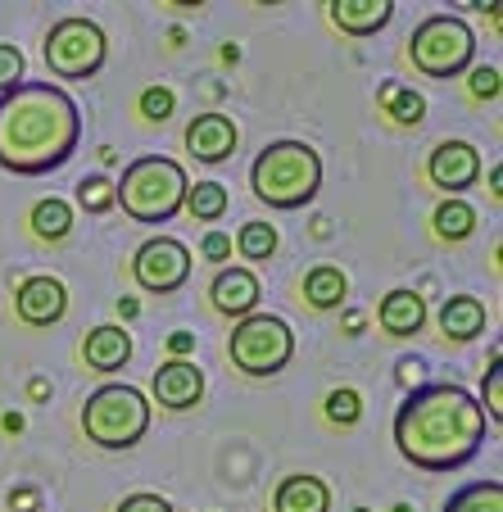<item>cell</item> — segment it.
Returning <instances> with one entry per match:
<instances>
[{
	"label": "cell",
	"mask_w": 503,
	"mask_h": 512,
	"mask_svg": "<svg viewBox=\"0 0 503 512\" xmlns=\"http://www.w3.org/2000/svg\"><path fill=\"white\" fill-rule=\"evenodd\" d=\"M78 204H82L87 213L114 209V186H109L105 177H82V182H78Z\"/></svg>",
	"instance_id": "83f0119b"
},
{
	"label": "cell",
	"mask_w": 503,
	"mask_h": 512,
	"mask_svg": "<svg viewBox=\"0 0 503 512\" xmlns=\"http://www.w3.org/2000/svg\"><path fill=\"white\" fill-rule=\"evenodd\" d=\"M327 10L345 37H372L395 19V0H331Z\"/></svg>",
	"instance_id": "9a60e30c"
},
{
	"label": "cell",
	"mask_w": 503,
	"mask_h": 512,
	"mask_svg": "<svg viewBox=\"0 0 503 512\" xmlns=\"http://www.w3.org/2000/svg\"><path fill=\"white\" fill-rule=\"evenodd\" d=\"M445 512H503V485L499 481H472L449 494Z\"/></svg>",
	"instance_id": "7402d4cb"
},
{
	"label": "cell",
	"mask_w": 503,
	"mask_h": 512,
	"mask_svg": "<svg viewBox=\"0 0 503 512\" xmlns=\"http://www.w3.org/2000/svg\"><path fill=\"white\" fill-rule=\"evenodd\" d=\"M377 322H381V331H386V336H395V340L417 336V331L426 327L422 295H417V290H390L386 300H381V309H377Z\"/></svg>",
	"instance_id": "e0dca14e"
},
{
	"label": "cell",
	"mask_w": 503,
	"mask_h": 512,
	"mask_svg": "<svg viewBox=\"0 0 503 512\" xmlns=\"http://www.w3.org/2000/svg\"><path fill=\"white\" fill-rule=\"evenodd\" d=\"M132 277L150 295H173L191 281V250L173 236H150L132 259Z\"/></svg>",
	"instance_id": "9c48e42d"
},
{
	"label": "cell",
	"mask_w": 503,
	"mask_h": 512,
	"mask_svg": "<svg viewBox=\"0 0 503 512\" xmlns=\"http://www.w3.org/2000/svg\"><path fill=\"white\" fill-rule=\"evenodd\" d=\"M481 413H490V422H503V368L499 358L490 363V372H485V404Z\"/></svg>",
	"instance_id": "4dcf8cb0"
},
{
	"label": "cell",
	"mask_w": 503,
	"mask_h": 512,
	"mask_svg": "<svg viewBox=\"0 0 503 512\" xmlns=\"http://www.w3.org/2000/svg\"><path fill=\"white\" fill-rule=\"evenodd\" d=\"M182 209H191V218H200V223H218L227 213V186L218 182H195L191 191H186V204Z\"/></svg>",
	"instance_id": "cb8c5ba5"
},
{
	"label": "cell",
	"mask_w": 503,
	"mask_h": 512,
	"mask_svg": "<svg viewBox=\"0 0 503 512\" xmlns=\"http://www.w3.org/2000/svg\"><path fill=\"white\" fill-rule=\"evenodd\" d=\"M114 512H173V503L164 494H127Z\"/></svg>",
	"instance_id": "d6a6232c"
},
{
	"label": "cell",
	"mask_w": 503,
	"mask_h": 512,
	"mask_svg": "<svg viewBox=\"0 0 503 512\" xmlns=\"http://www.w3.org/2000/svg\"><path fill=\"white\" fill-rule=\"evenodd\" d=\"M23 82V50L10 46V41H0V96L14 91Z\"/></svg>",
	"instance_id": "f546056e"
},
{
	"label": "cell",
	"mask_w": 503,
	"mask_h": 512,
	"mask_svg": "<svg viewBox=\"0 0 503 512\" xmlns=\"http://www.w3.org/2000/svg\"><path fill=\"white\" fill-rule=\"evenodd\" d=\"M150 390H155L159 408H168V413H186V408H195L204 399V372L195 368L191 358H168V363H159Z\"/></svg>",
	"instance_id": "8fae6325"
},
{
	"label": "cell",
	"mask_w": 503,
	"mask_h": 512,
	"mask_svg": "<svg viewBox=\"0 0 503 512\" xmlns=\"http://www.w3.org/2000/svg\"><path fill=\"white\" fill-rule=\"evenodd\" d=\"M14 309L28 327H55L59 318L68 313V290L59 277H28L14 295Z\"/></svg>",
	"instance_id": "7c38bea8"
},
{
	"label": "cell",
	"mask_w": 503,
	"mask_h": 512,
	"mask_svg": "<svg viewBox=\"0 0 503 512\" xmlns=\"http://www.w3.org/2000/svg\"><path fill=\"white\" fill-rule=\"evenodd\" d=\"M272 512H331L327 481H318V476H309V472L286 476V481L277 485V494H272Z\"/></svg>",
	"instance_id": "ac0fdd59"
},
{
	"label": "cell",
	"mask_w": 503,
	"mask_h": 512,
	"mask_svg": "<svg viewBox=\"0 0 503 512\" xmlns=\"http://www.w3.org/2000/svg\"><path fill=\"white\" fill-rule=\"evenodd\" d=\"M191 349H195L191 331H173V336H168V354L173 358H191Z\"/></svg>",
	"instance_id": "e575fe53"
},
{
	"label": "cell",
	"mask_w": 503,
	"mask_h": 512,
	"mask_svg": "<svg viewBox=\"0 0 503 512\" xmlns=\"http://www.w3.org/2000/svg\"><path fill=\"white\" fill-rule=\"evenodd\" d=\"M227 358L245 377H277L295 358V336L272 313H250V318L236 322L232 340H227Z\"/></svg>",
	"instance_id": "52a82bcc"
},
{
	"label": "cell",
	"mask_w": 503,
	"mask_h": 512,
	"mask_svg": "<svg viewBox=\"0 0 503 512\" xmlns=\"http://www.w3.org/2000/svg\"><path fill=\"white\" fill-rule=\"evenodd\" d=\"M395 445L422 472H454L485 445V413L463 386H422L399 404Z\"/></svg>",
	"instance_id": "7a4b0ae2"
},
{
	"label": "cell",
	"mask_w": 503,
	"mask_h": 512,
	"mask_svg": "<svg viewBox=\"0 0 503 512\" xmlns=\"http://www.w3.org/2000/svg\"><path fill=\"white\" fill-rule=\"evenodd\" d=\"M236 250H241L250 263L272 259V254H277V227H268V223H245L241 232H236Z\"/></svg>",
	"instance_id": "d4e9b609"
},
{
	"label": "cell",
	"mask_w": 503,
	"mask_h": 512,
	"mask_svg": "<svg viewBox=\"0 0 503 512\" xmlns=\"http://www.w3.org/2000/svg\"><path fill=\"white\" fill-rule=\"evenodd\" d=\"M322 408H327V422L331 426H354L358 417H363V395H358V390H349V386H340V390H331Z\"/></svg>",
	"instance_id": "4316f807"
},
{
	"label": "cell",
	"mask_w": 503,
	"mask_h": 512,
	"mask_svg": "<svg viewBox=\"0 0 503 512\" xmlns=\"http://www.w3.org/2000/svg\"><path fill=\"white\" fill-rule=\"evenodd\" d=\"M82 141V114L55 82H19L0 96V168L19 177L55 173Z\"/></svg>",
	"instance_id": "6da1fadb"
},
{
	"label": "cell",
	"mask_w": 503,
	"mask_h": 512,
	"mask_svg": "<svg viewBox=\"0 0 503 512\" xmlns=\"http://www.w3.org/2000/svg\"><path fill=\"white\" fill-rule=\"evenodd\" d=\"M32 232H37V241H64L68 232H73V209H68L64 200H37L32 204Z\"/></svg>",
	"instance_id": "603a6c76"
},
{
	"label": "cell",
	"mask_w": 503,
	"mask_h": 512,
	"mask_svg": "<svg viewBox=\"0 0 503 512\" xmlns=\"http://www.w3.org/2000/svg\"><path fill=\"white\" fill-rule=\"evenodd\" d=\"M5 431L19 435V431H23V417H19V413H10V417H5Z\"/></svg>",
	"instance_id": "d590c367"
},
{
	"label": "cell",
	"mask_w": 503,
	"mask_h": 512,
	"mask_svg": "<svg viewBox=\"0 0 503 512\" xmlns=\"http://www.w3.org/2000/svg\"><path fill=\"white\" fill-rule=\"evenodd\" d=\"M236 145H241V132H236V123L227 114H200L186 127V150L200 164H223V159L236 155Z\"/></svg>",
	"instance_id": "4fadbf2b"
},
{
	"label": "cell",
	"mask_w": 503,
	"mask_h": 512,
	"mask_svg": "<svg viewBox=\"0 0 503 512\" xmlns=\"http://www.w3.org/2000/svg\"><path fill=\"white\" fill-rule=\"evenodd\" d=\"M105 55H109V41L100 32V23H91V19L68 14V19H59L46 32V68L59 82L96 78L100 68H105Z\"/></svg>",
	"instance_id": "ba28073f"
},
{
	"label": "cell",
	"mask_w": 503,
	"mask_h": 512,
	"mask_svg": "<svg viewBox=\"0 0 503 512\" xmlns=\"http://www.w3.org/2000/svg\"><path fill=\"white\" fill-rule=\"evenodd\" d=\"M150 431V404L136 386H109L91 390L87 404H82V435L100 449H132L141 445V435Z\"/></svg>",
	"instance_id": "5b68a950"
},
{
	"label": "cell",
	"mask_w": 503,
	"mask_h": 512,
	"mask_svg": "<svg viewBox=\"0 0 503 512\" xmlns=\"http://www.w3.org/2000/svg\"><path fill=\"white\" fill-rule=\"evenodd\" d=\"M186 191H191V182H186V168L177 164V159L141 155L123 168V177H118L114 204H123V213L136 218V223L164 227L182 213Z\"/></svg>",
	"instance_id": "3957f363"
},
{
	"label": "cell",
	"mask_w": 503,
	"mask_h": 512,
	"mask_svg": "<svg viewBox=\"0 0 503 512\" xmlns=\"http://www.w3.org/2000/svg\"><path fill=\"white\" fill-rule=\"evenodd\" d=\"M82 358H87L91 372H118L132 358V336L123 327H114V322L91 327L87 340H82Z\"/></svg>",
	"instance_id": "2e32d148"
},
{
	"label": "cell",
	"mask_w": 503,
	"mask_h": 512,
	"mask_svg": "<svg viewBox=\"0 0 503 512\" xmlns=\"http://www.w3.org/2000/svg\"><path fill=\"white\" fill-rule=\"evenodd\" d=\"M386 114L395 118L399 127H417L426 118V100L417 96L413 87H386Z\"/></svg>",
	"instance_id": "484cf974"
},
{
	"label": "cell",
	"mask_w": 503,
	"mask_h": 512,
	"mask_svg": "<svg viewBox=\"0 0 503 512\" xmlns=\"http://www.w3.org/2000/svg\"><path fill=\"white\" fill-rule=\"evenodd\" d=\"M250 186L268 209H304L322 186V159L304 141H272L250 168Z\"/></svg>",
	"instance_id": "277c9868"
},
{
	"label": "cell",
	"mask_w": 503,
	"mask_h": 512,
	"mask_svg": "<svg viewBox=\"0 0 503 512\" xmlns=\"http://www.w3.org/2000/svg\"><path fill=\"white\" fill-rule=\"evenodd\" d=\"M209 300H213V309L223 313V318H250V313H259L263 286H259V277H254L250 268H223L218 277H213V286H209Z\"/></svg>",
	"instance_id": "5bb4252c"
},
{
	"label": "cell",
	"mask_w": 503,
	"mask_h": 512,
	"mask_svg": "<svg viewBox=\"0 0 503 512\" xmlns=\"http://www.w3.org/2000/svg\"><path fill=\"white\" fill-rule=\"evenodd\" d=\"M304 300H309L318 313L340 309V304L349 300V277L336 268V263H318V268L304 272Z\"/></svg>",
	"instance_id": "d6986e66"
},
{
	"label": "cell",
	"mask_w": 503,
	"mask_h": 512,
	"mask_svg": "<svg viewBox=\"0 0 503 512\" xmlns=\"http://www.w3.org/2000/svg\"><path fill=\"white\" fill-rule=\"evenodd\" d=\"M472 100H499V68H472Z\"/></svg>",
	"instance_id": "1f68e13d"
},
{
	"label": "cell",
	"mask_w": 503,
	"mask_h": 512,
	"mask_svg": "<svg viewBox=\"0 0 503 512\" xmlns=\"http://www.w3.org/2000/svg\"><path fill=\"white\" fill-rule=\"evenodd\" d=\"M472 55H476V37L458 14H431L426 23H417V32L408 37V59H413L417 73L426 78H458L472 68Z\"/></svg>",
	"instance_id": "8992f818"
},
{
	"label": "cell",
	"mask_w": 503,
	"mask_h": 512,
	"mask_svg": "<svg viewBox=\"0 0 503 512\" xmlns=\"http://www.w3.org/2000/svg\"><path fill=\"white\" fill-rule=\"evenodd\" d=\"M440 331L449 340H476L485 331V304L476 295H454L440 304Z\"/></svg>",
	"instance_id": "ffe728a7"
},
{
	"label": "cell",
	"mask_w": 503,
	"mask_h": 512,
	"mask_svg": "<svg viewBox=\"0 0 503 512\" xmlns=\"http://www.w3.org/2000/svg\"><path fill=\"white\" fill-rule=\"evenodd\" d=\"M173 105H177V96L168 87H150V91H141V100H136L141 118H150V123H164V118L173 114Z\"/></svg>",
	"instance_id": "f1b7e54d"
},
{
	"label": "cell",
	"mask_w": 503,
	"mask_h": 512,
	"mask_svg": "<svg viewBox=\"0 0 503 512\" xmlns=\"http://www.w3.org/2000/svg\"><path fill=\"white\" fill-rule=\"evenodd\" d=\"M200 250H204V259L223 263L227 254H232V236H223V232H209V236H204V245H200Z\"/></svg>",
	"instance_id": "836d02e7"
},
{
	"label": "cell",
	"mask_w": 503,
	"mask_h": 512,
	"mask_svg": "<svg viewBox=\"0 0 503 512\" xmlns=\"http://www.w3.org/2000/svg\"><path fill=\"white\" fill-rule=\"evenodd\" d=\"M431 227H436V236L445 245H458V241H467V236L476 232V209L467 200H458V195H449V200H440Z\"/></svg>",
	"instance_id": "44dd1931"
},
{
	"label": "cell",
	"mask_w": 503,
	"mask_h": 512,
	"mask_svg": "<svg viewBox=\"0 0 503 512\" xmlns=\"http://www.w3.org/2000/svg\"><path fill=\"white\" fill-rule=\"evenodd\" d=\"M426 177L440 186V191H467L481 177V150L472 141H440L426 159Z\"/></svg>",
	"instance_id": "30bf717a"
}]
</instances>
